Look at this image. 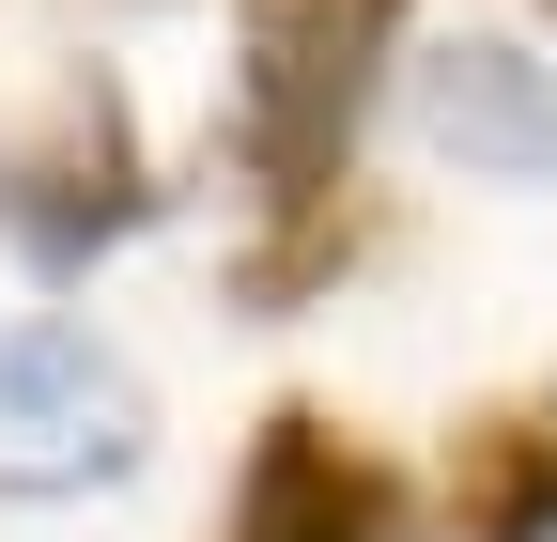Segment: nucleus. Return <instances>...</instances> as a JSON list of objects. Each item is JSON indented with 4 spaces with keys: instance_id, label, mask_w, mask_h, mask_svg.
<instances>
[{
    "instance_id": "nucleus-2",
    "label": "nucleus",
    "mask_w": 557,
    "mask_h": 542,
    "mask_svg": "<svg viewBox=\"0 0 557 542\" xmlns=\"http://www.w3.org/2000/svg\"><path fill=\"white\" fill-rule=\"evenodd\" d=\"M139 465V372L94 325H16L0 342V496H94Z\"/></svg>"
},
{
    "instance_id": "nucleus-4",
    "label": "nucleus",
    "mask_w": 557,
    "mask_h": 542,
    "mask_svg": "<svg viewBox=\"0 0 557 542\" xmlns=\"http://www.w3.org/2000/svg\"><path fill=\"white\" fill-rule=\"evenodd\" d=\"M418 140L465 156V171H557V78L527 47H434L418 62Z\"/></svg>"
},
{
    "instance_id": "nucleus-1",
    "label": "nucleus",
    "mask_w": 557,
    "mask_h": 542,
    "mask_svg": "<svg viewBox=\"0 0 557 542\" xmlns=\"http://www.w3.org/2000/svg\"><path fill=\"white\" fill-rule=\"evenodd\" d=\"M403 32V0H263L248 16V94H233V156L263 201H325L341 140H357V94Z\"/></svg>"
},
{
    "instance_id": "nucleus-5",
    "label": "nucleus",
    "mask_w": 557,
    "mask_h": 542,
    "mask_svg": "<svg viewBox=\"0 0 557 542\" xmlns=\"http://www.w3.org/2000/svg\"><path fill=\"white\" fill-rule=\"evenodd\" d=\"M233 542H387V481L325 419H263L248 481H233Z\"/></svg>"
},
{
    "instance_id": "nucleus-6",
    "label": "nucleus",
    "mask_w": 557,
    "mask_h": 542,
    "mask_svg": "<svg viewBox=\"0 0 557 542\" xmlns=\"http://www.w3.org/2000/svg\"><path fill=\"white\" fill-rule=\"evenodd\" d=\"M449 542H557V434H542V419H496V434H465Z\"/></svg>"
},
{
    "instance_id": "nucleus-7",
    "label": "nucleus",
    "mask_w": 557,
    "mask_h": 542,
    "mask_svg": "<svg viewBox=\"0 0 557 542\" xmlns=\"http://www.w3.org/2000/svg\"><path fill=\"white\" fill-rule=\"evenodd\" d=\"M542 16H557V0H542Z\"/></svg>"
},
{
    "instance_id": "nucleus-3",
    "label": "nucleus",
    "mask_w": 557,
    "mask_h": 542,
    "mask_svg": "<svg viewBox=\"0 0 557 542\" xmlns=\"http://www.w3.org/2000/svg\"><path fill=\"white\" fill-rule=\"evenodd\" d=\"M139 201H156V186H139V140H124V109H109V94H62L47 140L0 156V233H16L47 280H78L109 233H139Z\"/></svg>"
}]
</instances>
